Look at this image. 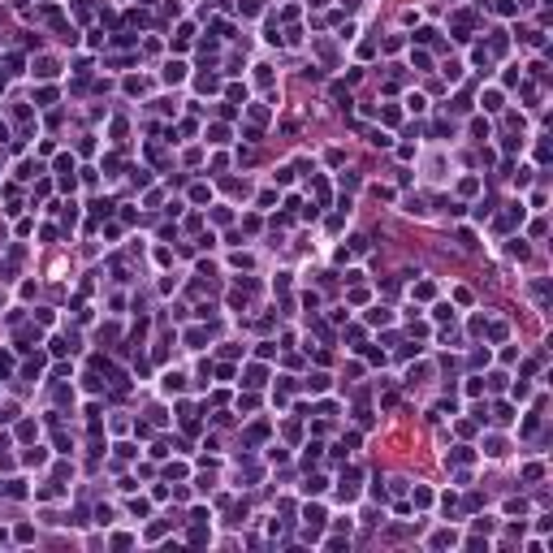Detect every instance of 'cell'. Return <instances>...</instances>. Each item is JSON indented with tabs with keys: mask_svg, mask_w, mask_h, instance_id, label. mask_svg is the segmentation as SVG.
Wrapping results in <instances>:
<instances>
[{
	"mask_svg": "<svg viewBox=\"0 0 553 553\" xmlns=\"http://www.w3.org/2000/svg\"><path fill=\"white\" fill-rule=\"evenodd\" d=\"M510 225H523V203H510V212L502 216V229H510Z\"/></svg>",
	"mask_w": 553,
	"mask_h": 553,
	"instance_id": "obj_3",
	"label": "cell"
},
{
	"mask_svg": "<svg viewBox=\"0 0 553 553\" xmlns=\"http://www.w3.org/2000/svg\"><path fill=\"white\" fill-rule=\"evenodd\" d=\"M247 385H255V389L264 385V367H251V372H247Z\"/></svg>",
	"mask_w": 553,
	"mask_h": 553,
	"instance_id": "obj_11",
	"label": "cell"
},
{
	"mask_svg": "<svg viewBox=\"0 0 553 553\" xmlns=\"http://www.w3.org/2000/svg\"><path fill=\"white\" fill-rule=\"evenodd\" d=\"M35 74H39V78H52V74H57V61H39V69H35Z\"/></svg>",
	"mask_w": 553,
	"mask_h": 553,
	"instance_id": "obj_10",
	"label": "cell"
},
{
	"mask_svg": "<svg viewBox=\"0 0 553 553\" xmlns=\"http://www.w3.org/2000/svg\"><path fill=\"white\" fill-rule=\"evenodd\" d=\"M207 143H229V130H225V125H212V130H207Z\"/></svg>",
	"mask_w": 553,
	"mask_h": 553,
	"instance_id": "obj_6",
	"label": "cell"
},
{
	"mask_svg": "<svg viewBox=\"0 0 553 553\" xmlns=\"http://www.w3.org/2000/svg\"><path fill=\"white\" fill-rule=\"evenodd\" d=\"M484 108H488V113H497V108H502V95L488 91V95H484Z\"/></svg>",
	"mask_w": 553,
	"mask_h": 553,
	"instance_id": "obj_12",
	"label": "cell"
},
{
	"mask_svg": "<svg viewBox=\"0 0 553 553\" xmlns=\"http://www.w3.org/2000/svg\"><path fill=\"white\" fill-rule=\"evenodd\" d=\"M432 545H437V549H445V545H454V532H437V536H432Z\"/></svg>",
	"mask_w": 553,
	"mask_h": 553,
	"instance_id": "obj_9",
	"label": "cell"
},
{
	"mask_svg": "<svg viewBox=\"0 0 553 553\" xmlns=\"http://www.w3.org/2000/svg\"><path fill=\"white\" fill-rule=\"evenodd\" d=\"M450 462H471V450H467V445H458L454 454H450Z\"/></svg>",
	"mask_w": 553,
	"mask_h": 553,
	"instance_id": "obj_14",
	"label": "cell"
},
{
	"mask_svg": "<svg viewBox=\"0 0 553 553\" xmlns=\"http://www.w3.org/2000/svg\"><path fill=\"white\" fill-rule=\"evenodd\" d=\"M303 519H307V523H315V528H320V523H324V510H320V506H307V510H303Z\"/></svg>",
	"mask_w": 553,
	"mask_h": 553,
	"instance_id": "obj_5",
	"label": "cell"
},
{
	"mask_svg": "<svg viewBox=\"0 0 553 553\" xmlns=\"http://www.w3.org/2000/svg\"><path fill=\"white\" fill-rule=\"evenodd\" d=\"M182 78H186V65L182 61H169L165 65V83H182Z\"/></svg>",
	"mask_w": 553,
	"mask_h": 553,
	"instance_id": "obj_2",
	"label": "cell"
},
{
	"mask_svg": "<svg viewBox=\"0 0 553 553\" xmlns=\"http://www.w3.org/2000/svg\"><path fill=\"white\" fill-rule=\"evenodd\" d=\"M303 488H307V493H324V480H320V476H311V480H307Z\"/></svg>",
	"mask_w": 553,
	"mask_h": 553,
	"instance_id": "obj_16",
	"label": "cell"
},
{
	"mask_svg": "<svg viewBox=\"0 0 553 553\" xmlns=\"http://www.w3.org/2000/svg\"><path fill=\"white\" fill-rule=\"evenodd\" d=\"M432 315H437V320H454V307H450V303H441V307H437Z\"/></svg>",
	"mask_w": 553,
	"mask_h": 553,
	"instance_id": "obj_15",
	"label": "cell"
},
{
	"mask_svg": "<svg viewBox=\"0 0 553 553\" xmlns=\"http://www.w3.org/2000/svg\"><path fill=\"white\" fill-rule=\"evenodd\" d=\"M307 389H311V393H324V389H329V376H324V372H315V376L307 380Z\"/></svg>",
	"mask_w": 553,
	"mask_h": 553,
	"instance_id": "obj_4",
	"label": "cell"
},
{
	"mask_svg": "<svg viewBox=\"0 0 553 553\" xmlns=\"http://www.w3.org/2000/svg\"><path fill=\"white\" fill-rule=\"evenodd\" d=\"M510 255H519V259H528V247H523V238H514V242H510Z\"/></svg>",
	"mask_w": 553,
	"mask_h": 553,
	"instance_id": "obj_17",
	"label": "cell"
},
{
	"mask_svg": "<svg viewBox=\"0 0 553 553\" xmlns=\"http://www.w3.org/2000/svg\"><path fill=\"white\" fill-rule=\"evenodd\" d=\"M182 385H186V380L177 376V372H169V376H165V389H169V393H177V389H182Z\"/></svg>",
	"mask_w": 553,
	"mask_h": 553,
	"instance_id": "obj_7",
	"label": "cell"
},
{
	"mask_svg": "<svg viewBox=\"0 0 553 553\" xmlns=\"http://www.w3.org/2000/svg\"><path fill=\"white\" fill-rule=\"evenodd\" d=\"M186 341H190V346H203V341H207V329H190Z\"/></svg>",
	"mask_w": 553,
	"mask_h": 553,
	"instance_id": "obj_8",
	"label": "cell"
},
{
	"mask_svg": "<svg viewBox=\"0 0 553 553\" xmlns=\"http://www.w3.org/2000/svg\"><path fill=\"white\" fill-rule=\"evenodd\" d=\"M367 320H372V324H389V311H385V307H376V311H367Z\"/></svg>",
	"mask_w": 553,
	"mask_h": 553,
	"instance_id": "obj_13",
	"label": "cell"
},
{
	"mask_svg": "<svg viewBox=\"0 0 553 553\" xmlns=\"http://www.w3.org/2000/svg\"><path fill=\"white\" fill-rule=\"evenodd\" d=\"M355 493H359V471H346L341 476V502H350Z\"/></svg>",
	"mask_w": 553,
	"mask_h": 553,
	"instance_id": "obj_1",
	"label": "cell"
}]
</instances>
